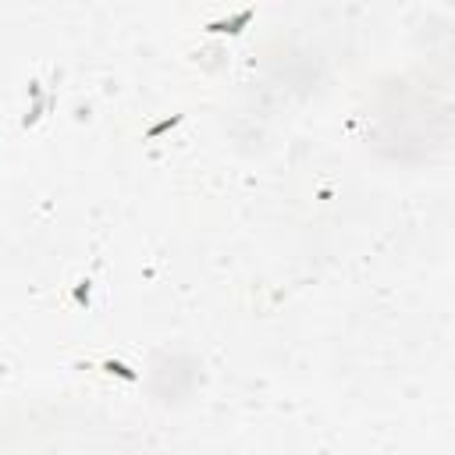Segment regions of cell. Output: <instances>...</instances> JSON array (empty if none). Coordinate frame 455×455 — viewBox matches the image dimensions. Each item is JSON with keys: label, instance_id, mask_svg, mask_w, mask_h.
Masks as SVG:
<instances>
[{"label": "cell", "instance_id": "1", "mask_svg": "<svg viewBox=\"0 0 455 455\" xmlns=\"http://www.w3.org/2000/svg\"><path fill=\"white\" fill-rule=\"evenodd\" d=\"M253 8H246V11H238V15H231V18H214V22H206L203 28L206 33H214V36H242V28H246L249 22H253Z\"/></svg>", "mask_w": 455, "mask_h": 455}, {"label": "cell", "instance_id": "2", "mask_svg": "<svg viewBox=\"0 0 455 455\" xmlns=\"http://www.w3.org/2000/svg\"><path fill=\"white\" fill-rule=\"evenodd\" d=\"M100 370L107 374V377H117V381H129V384H135L139 381V374L129 367V363H121V359H104L100 363Z\"/></svg>", "mask_w": 455, "mask_h": 455}, {"label": "cell", "instance_id": "3", "mask_svg": "<svg viewBox=\"0 0 455 455\" xmlns=\"http://www.w3.org/2000/svg\"><path fill=\"white\" fill-rule=\"evenodd\" d=\"M50 107H53V97H40V100H33V110H28V114L22 117V129H33V125H36V121H40Z\"/></svg>", "mask_w": 455, "mask_h": 455}, {"label": "cell", "instance_id": "4", "mask_svg": "<svg viewBox=\"0 0 455 455\" xmlns=\"http://www.w3.org/2000/svg\"><path fill=\"white\" fill-rule=\"evenodd\" d=\"M72 302H75L78 310H89V302H93V281L82 278V281L72 288Z\"/></svg>", "mask_w": 455, "mask_h": 455}, {"label": "cell", "instance_id": "5", "mask_svg": "<svg viewBox=\"0 0 455 455\" xmlns=\"http://www.w3.org/2000/svg\"><path fill=\"white\" fill-rule=\"evenodd\" d=\"M181 121H185V114H171V117H164V121H157V125H149L146 129V139H160L164 132H171V129H178Z\"/></svg>", "mask_w": 455, "mask_h": 455}]
</instances>
